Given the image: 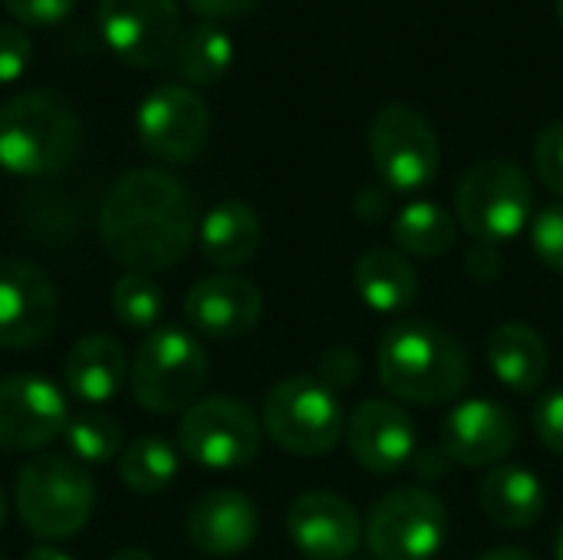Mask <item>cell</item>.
I'll return each mask as SVG.
<instances>
[{
  "mask_svg": "<svg viewBox=\"0 0 563 560\" xmlns=\"http://www.w3.org/2000/svg\"><path fill=\"white\" fill-rule=\"evenodd\" d=\"M198 218L188 188L162 168L125 172L99 208L106 251L142 274L175 267L195 241Z\"/></svg>",
  "mask_w": 563,
  "mask_h": 560,
  "instance_id": "obj_1",
  "label": "cell"
},
{
  "mask_svg": "<svg viewBox=\"0 0 563 560\" xmlns=\"http://www.w3.org/2000/svg\"><path fill=\"white\" fill-rule=\"evenodd\" d=\"M379 383L412 406H442L472 383V356L449 330L429 320H393L376 347Z\"/></svg>",
  "mask_w": 563,
  "mask_h": 560,
  "instance_id": "obj_2",
  "label": "cell"
},
{
  "mask_svg": "<svg viewBox=\"0 0 563 560\" xmlns=\"http://www.w3.org/2000/svg\"><path fill=\"white\" fill-rule=\"evenodd\" d=\"M76 149L79 122L59 96L26 89L0 102V168L26 178L56 175Z\"/></svg>",
  "mask_w": 563,
  "mask_h": 560,
  "instance_id": "obj_3",
  "label": "cell"
},
{
  "mask_svg": "<svg viewBox=\"0 0 563 560\" xmlns=\"http://www.w3.org/2000/svg\"><path fill=\"white\" fill-rule=\"evenodd\" d=\"M534 215V185L528 172L508 158L475 162L459 191H455V218L465 234L478 244H505L525 231Z\"/></svg>",
  "mask_w": 563,
  "mask_h": 560,
  "instance_id": "obj_4",
  "label": "cell"
},
{
  "mask_svg": "<svg viewBox=\"0 0 563 560\" xmlns=\"http://www.w3.org/2000/svg\"><path fill=\"white\" fill-rule=\"evenodd\" d=\"M96 505L86 469L66 455H36L16 475V512L36 538L63 541L79 535Z\"/></svg>",
  "mask_w": 563,
  "mask_h": 560,
  "instance_id": "obj_5",
  "label": "cell"
},
{
  "mask_svg": "<svg viewBox=\"0 0 563 560\" xmlns=\"http://www.w3.org/2000/svg\"><path fill=\"white\" fill-rule=\"evenodd\" d=\"M208 383V353L181 327H162L142 340L132 356L129 386L142 409L168 416L198 403Z\"/></svg>",
  "mask_w": 563,
  "mask_h": 560,
  "instance_id": "obj_6",
  "label": "cell"
},
{
  "mask_svg": "<svg viewBox=\"0 0 563 560\" xmlns=\"http://www.w3.org/2000/svg\"><path fill=\"white\" fill-rule=\"evenodd\" d=\"M261 426L284 452L300 459H320L346 436L340 396L320 376L280 380L264 399Z\"/></svg>",
  "mask_w": 563,
  "mask_h": 560,
  "instance_id": "obj_7",
  "label": "cell"
},
{
  "mask_svg": "<svg viewBox=\"0 0 563 560\" xmlns=\"http://www.w3.org/2000/svg\"><path fill=\"white\" fill-rule=\"evenodd\" d=\"M369 155L389 191H422L439 175V135L409 102L383 106L369 122Z\"/></svg>",
  "mask_w": 563,
  "mask_h": 560,
  "instance_id": "obj_8",
  "label": "cell"
},
{
  "mask_svg": "<svg viewBox=\"0 0 563 560\" xmlns=\"http://www.w3.org/2000/svg\"><path fill=\"white\" fill-rule=\"evenodd\" d=\"M363 535L376 560H432L445 545L449 512L426 488H396L373 505Z\"/></svg>",
  "mask_w": 563,
  "mask_h": 560,
  "instance_id": "obj_9",
  "label": "cell"
},
{
  "mask_svg": "<svg viewBox=\"0 0 563 560\" xmlns=\"http://www.w3.org/2000/svg\"><path fill=\"white\" fill-rule=\"evenodd\" d=\"M261 422L241 399L208 396L185 409L178 426V449L205 469H241L261 452Z\"/></svg>",
  "mask_w": 563,
  "mask_h": 560,
  "instance_id": "obj_10",
  "label": "cell"
},
{
  "mask_svg": "<svg viewBox=\"0 0 563 560\" xmlns=\"http://www.w3.org/2000/svg\"><path fill=\"white\" fill-rule=\"evenodd\" d=\"M211 132L208 102L178 83L152 89L139 106V139L142 145L165 162L195 158Z\"/></svg>",
  "mask_w": 563,
  "mask_h": 560,
  "instance_id": "obj_11",
  "label": "cell"
},
{
  "mask_svg": "<svg viewBox=\"0 0 563 560\" xmlns=\"http://www.w3.org/2000/svg\"><path fill=\"white\" fill-rule=\"evenodd\" d=\"M106 43L132 66H158L181 36L175 0H99Z\"/></svg>",
  "mask_w": 563,
  "mask_h": 560,
  "instance_id": "obj_12",
  "label": "cell"
},
{
  "mask_svg": "<svg viewBox=\"0 0 563 560\" xmlns=\"http://www.w3.org/2000/svg\"><path fill=\"white\" fill-rule=\"evenodd\" d=\"M69 406L63 393L33 373L0 380V449L36 452L63 436Z\"/></svg>",
  "mask_w": 563,
  "mask_h": 560,
  "instance_id": "obj_13",
  "label": "cell"
},
{
  "mask_svg": "<svg viewBox=\"0 0 563 560\" xmlns=\"http://www.w3.org/2000/svg\"><path fill=\"white\" fill-rule=\"evenodd\" d=\"M56 287L30 261L0 257V347L26 350L53 333Z\"/></svg>",
  "mask_w": 563,
  "mask_h": 560,
  "instance_id": "obj_14",
  "label": "cell"
},
{
  "mask_svg": "<svg viewBox=\"0 0 563 560\" xmlns=\"http://www.w3.org/2000/svg\"><path fill=\"white\" fill-rule=\"evenodd\" d=\"M518 446V419L498 399H465L442 422V452L465 469H495Z\"/></svg>",
  "mask_w": 563,
  "mask_h": 560,
  "instance_id": "obj_15",
  "label": "cell"
},
{
  "mask_svg": "<svg viewBox=\"0 0 563 560\" xmlns=\"http://www.w3.org/2000/svg\"><path fill=\"white\" fill-rule=\"evenodd\" d=\"M346 449L373 475H396L416 455V426L393 399H366L346 416Z\"/></svg>",
  "mask_w": 563,
  "mask_h": 560,
  "instance_id": "obj_16",
  "label": "cell"
},
{
  "mask_svg": "<svg viewBox=\"0 0 563 560\" xmlns=\"http://www.w3.org/2000/svg\"><path fill=\"white\" fill-rule=\"evenodd\" d=\"M287 535L310 560H346L363 541L356 508L333 492H307L287 512Z\"/></svg>",
  "mask_w": 563,
  "mask_h": 560,
  "instance_id": "obj_17",
  "label": "cell"
},
{
  "mask_svg": "<svg viewBox=\"0 0 563 560\" xmlns=\"http://www.w3.org/2000/svg\"><path fill=\"white\" fill-rule=\"evenodd\" d=\"M261 314H264V297L257 284L238 274H211L198 281L185 297L188 327L214 340H234L251 333Z\"/></svg>",
  "mask_w": 563,
  "mask_h": 560,
  "instance_id": "obj_18",
  "label": "cell"
},
{
  "mask_svg": "<svg viewBox=\"0 0 563 560\" xmlns=\"http://www.w3.org/2000/svg\"><path fill=\"white\" fill-rule=\"evenodd\" d=\"M188 541L208 558H234L247 551L261 531V515L254 502L241 492L218 488L201 495L185 518Z\"/></svg>",
  "mask_w": 563,
  "mask_h": 560,
  "instance_id": "obj_19",
  "label": "cell"
},
{
  "mask_svg": "<svg viewBox=\"0 0 563 560\" xmlns=\"http://www.w3.org/2000/svg\"><path fill=\"white\" fill-rule=\"evenodd\" d=\"M63 380L69 396H76L86 406H102L122 393L129 383V360L115 337L109 333H89L73 343L63 363Z\"/></svg>",
  "mask_w": 563,
  "mask_h": 560,
  "instance_id": "obj_20",
  "label": "cell"
},
{
  "mask_svg": "<svg viewBox=\"0 0 563 560\" xmlns=\"http://www.w3.org/2000/svg\"><path fill=\"white\" fill-rule=\"evenodd\" d=\"M488 366L495 373V380L511 389V393H534L551 366V350L544 343V337L528 327V323H501L492 330L488 337Z\"/></svg>",
  "mask_w": 563,
  "mask_h": 560,
  "instance_id": "obj_21",
  "label": "cell"
},
{
  "mask_svg": "<svg viewBox=\"0 0 563 560\" xmlns=\"http://www.w3.org/2000/svg\"><path fill=\"white\" fill-rule=\"evenodd\" d=\"M353 284L363 304L376 314L396 317L406 314L419 297V274L402 251L369 248L353 267Z\"/></svg>",
  "mask_w": 563,
  "mask_h": 560,
  "instance_id": "obj_22",
  "label": "cell"
},
{
  "mask_svg": "<svg viewBox=\"0 0 563 560\" xmlns=\"http://www.w3.org/2000/svg\"><path fill=\"white\" fill-rule=\"evenodd\" d=\"M478 498H482L485 518L508 531L531 528L544 515V505H548V492H544L541 479L531 469L508 465V462L495 465L485 475Z\"/></svg>",
  "mask_w": 563,
  "mask_h": 560,
  "instance_id": "obj_23",
  "label": "cell"
},
{
  "mask_svg": "<svg viewBox=\"0 0 563 560\" xmlns=\"http://www.w3.org/2000/svg\"><path fill=\"white\" fill-rule=\"evenodd\" d=\"M198 248L208 264L228 271L247 264L261 248V218L244 201L214 205L198 224Z\"/></svg>",
  "mask_w": 563,
  "mask_h": 560,
  "instance_id": "obj_24",
  "label": "cell"
},
{
  "mask_svg": "<svg viewBox=\"0 0 563 560\" xmlns=\"http://www.w3.org/2000/svg\"><path fill=\"white\" fill-rule=\"evenodd\" d=\"M393 241L412 257H442L459 241V218L435 201H409L393 218Z\"/></svg>",
  "mask_w": 563,
  "mask_h": 560,
  "instance_id": "obj_25",
  "label": "cell"
},
{
  "mask_svg": "<svg viewBox=\"0 0 563 560\" xmlns=\"http://www.w3.org/2000/svg\"><path fill=\"white\" fill-rule=\"evenodd\" d=\"M175 66L178 73L195 83V86H211L218 83L234 59V43L231 36L214 23V20H201L188 30H181L178 43H175Z\"/></svg>",
  "mask_w": 563,
  "mask_h": 560,
  "instance_id": "obj_26",
  "label": "cell"
},
{
  "mask_svg": "<svg viewBox=\"0 0 563 560\" xmlns=\"http://www.w3.org/2000/svg\"><path fill=\"white\" fill-rule=\"evenodd\" d=\"M178 475V452L158 436L132 439L119 452V479L135 495H155L168 488Z\"/></svg>",
  "mask_w": 563,
  "mask_h": 560,
  "instance_id": "obj_27",
  "label": "cell"
},
{
  "mask_svg": "<svg viewBox=\"0 0 563 560\" xmlns=\"http://www.w3.org/2000/svg\"><path fill=\"white\" fill-rule=\"evenodd\" d=\"M63 442L76 462L106 465V462L119 459V452H122V429L106 413H79V416H69V422L63 429Z\"/></svg>",
  "mask_w": 563,
  "mask_h": 560,
  "instance_id": "obj_28",
  "label": "cell"
},
{
  "mask_svg": "<svg viewBox=\"0 0 563 560\" xmlns=\"http://www.w3.org/2000/svg\"><path fill=\"white\" fill-rule=\"evenodd\" d=\"M112 314L119 323H125L129 330H152L162 317V290L158 284L142 274V271H129L112 284Z\"/></svg>",
  "mask_w": 563,
  "mask_h": 560,
  "instance_id": "obj_29",
  "label": "cell"
},
{
  "mask_svg": "<svg viewBox=\"0 0 563 560\" xmlns=\"http://www.w3.org/2000/svg\"><path fill=\"white\" fill-rule=\"evenodd\" d=\"M531 248L544 267L563 274V201L548 205L531 221Z\"/></svg>",
  "mask_w": 563,
  "mask_h": 560,
  "instance_id": "obj_30",
  "label": "cell"
},
{
  "mask_svg": "<svg viewBox=\"0 0 563 560\" xmlns=\"http://www.w3.org/2000/svg\"><path fill=\"white\" fill-rule=\"evenodd\" d=\"M534 168L538 178L554 191L563 195V119L548 122L534 139Z\"/></svg>",
  "mask_w": 563,
  "mask_h": 560,
  "instance_id": "obj_31",
  "label": "cell"
},
{
  "mask_svg": "<svg viewBox=\"0 0 563 560\" xmlns=\"http://www.w3.org/2000/svg\"><path fill=\"white\" fill-rule=\"evenodd\" d=\"M534 432L554 455H563V389L548 393L534 406Z\"/></svg>",
  "mask_w": 563,
  "mask_h": 560,
  "instance_id": "obj_32",
  "label": "cell"
},
{
  "mask_svg": "<svg viewBox=\"0 0 563 560\" xmlns=\"http://www.w3.org/2000/svg\"><path fill=\"white\" fill-rule=\"evenodd\" d=\"M26 59H30V36L16 23H0V83L16 79Z\"/></svg>",
  "mask_w": 563,
  "mask_h": 560,
  "instance_id": "obj_33",
  "label": "cell"
},
{
  "mask_svg": "<svg viewBox=\"0 0 563 560\" xmlns=\"http://www.w3.org/2000/svg\"><path fill=\"white\" fill-rule=\"evenodd\" d=\"M76 0H3V7L23 23H56L73 10Z\"/></svg>",
  "mask_w": 563,
  "mask_h": 560,
  "instance_id": "obj_34",
  "label": "cell"
},
{
  "mask_svg": "<svg viewBox=\"0 0 563 560\" xmlns=\"http://www.w3.org/2000/svg\"><path fill=\"white\" fill-rule=\"evenodd\" d=\"M356 370H360V363H356V356H353L346 347H333V350L320 360V380H323L333 393H340L346 383H353V380H356Z\"/></svg>",
  "mask_w": 563,
  "mask_h": 560,
  "instance_id": "obj_35",
  "label": "cell"
},
{
  "mask_svg": "<svg viewBox=\"0 0 563 560\" xmlns=\"http://www.w3.org/2000/svg\"><path fill=\"white\" fill-rule=\"evenodd\" d=\"M264 0H188V7L195 13H201L205 20H231V17H244L251 10H257Z\"/></svg>",
  "mask_w": 563,
  "mask_h": 560,
  "instance_id": "obj_36",
  "label": "cell"
},
{
  "mask_svg": "<svg viewBox=\"0 0 563 560\" xmlns=\"http://www.w3.org/2000/svg\"><path fill=\"white\" fill-rule=\"evenodd\" d=\"M478 560H534L528 551H521V548H495V551H488V554H482Z\"/></svg>",
  "mask_w": 563,
  "mask_h": 560,
  "instance_id": "obj_37",
  "label": "cell"
},
{
  "mask_svg": "<svg viewBox=\"0 0 563 560\" xmlns=\"http://www.w3.org/2000/svg\"><path fill=\"white\" fill-rule=\"evenodd\" d=\"M23 560H73L66 551H56V548H33Z\"/></svg>",
  "mask_w": 563,
  "mask_h": 560,
  "instance_id": "obj_38",
  "label": "cell"
},
{
  "mask_svg": "<svg viewBox=\"0 0 563 560\" xmlns=\"http://www.w3.org/2000/svg\"><path fill=\"white\" fill-rule=\"evenodd\" d=\"M109 560H152L145 551H139V548H125V551H115Z\"/></svg>",
  "mask_w": 563,
  "mask_h": 560,
  "instance_id": "obj_39",
  "label": "cell"
},
{
  "mask_svg": "<svg viewBox=\"0 0 563 560\" xmlns=\"http://www.w3.org/2000/svg\"><path fill=\"white\" fill-rule=\"evenodd\" d=\"M554 558L563 560V525L558 528V538H554Z\"/></svg>",
  "mask_w": 563,
  "mask_h": 560,
  "instance_id": "obj_40",
  "label": "cell"
},
{
  "mask_svg": "<svg viewBox=\"0 0 563 560\" xmlns=\"http://www.w3.org/2000/svg\"><path fill=\"white\" fill-rule=\"evenodd\" d=\"M3 518H7V498H3V492H0V525H3Z\"/></svg>",
  "mask_w": 563,
  "mask_h": 560,
  "instance_id": "obj_41",
  "label": "cell"
},
{
  "mask_svg": "<svg viewBox=\"0 0 563 560\" xmlns=\"http://www.w3.org/2000/svg\"><path fill=\"white\" fill-rule=\"evenodd\" d=\"M558 17H561V23H563V0H558Z\"/></svg>",
  "mask_w": 563,
  "mask_h": 560,
  "instance_id": "obj_42",
  "label": "cell"
}]
</instances>
